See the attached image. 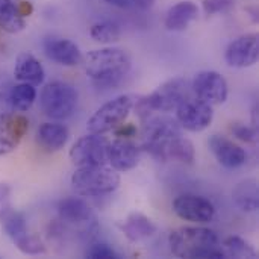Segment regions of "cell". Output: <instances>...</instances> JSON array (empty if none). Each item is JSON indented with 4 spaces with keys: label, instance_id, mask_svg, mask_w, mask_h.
<instances>
[{
    "label": "cell",
    "instance_id": "1",
    "mask_svg": "<svg viewBox=\"0 0 259 259\" xmlns=\"http://www.w3.org/2000/svg\"><path fill=\"white\" fill-rule=\"evenodd\" d=\"M85 73L100 88L118 87L132 68L129 55L117 47L91 50L85 59Z\"/></svg>",
    "mask_w": 259,
    "mask_h": 259
},
{
    "label": "cell",
    "instance_id": "2",
    "mask_svg": "<svg viewBox=\"0 0 259 259\" xmlns=\"http://www.w3.org/2000/svg\"><path fill=\"white\" fill-rule=\"evenodd\" d=\"M170 250L178 258H226L219 246V235L206 228H179L170 234Z\"/></svg>",
    "mask_w": 259,
    "mask_h": 259
},
{
    "label": "cell",
    "instance_id": "3",
    "mask_svg": "<svg viewBox=\"0 0 259 259\" xmlns=\"http://www.w3.org/2000/svg\"><path fill=\"white\" fill-rule=\"evenodd\" d=\"M191 96H194L191 82L185 77H175L162 83L152 94L134 102V108L140 120H143L155 112H175L179 108V105L184 103Z\"/></svg>",
    "mask_w": 259,
    "mask_h": 259
},
{
    "label": "cell",
    "instance_id": "4",
    "mask_svg": "<svg viewBox=\"0 0 259 259\" xmlns=\"http://www.w3.org/2000/svg\"><path fill=\"white\" fill-rule=\"evenodd\" d=\"M143 123V150L158 161H162L165 146L182 135V127L176 118L164 112H155L141 120Z\"/></svg>",
    "mask_w": 259,
    "mask_h": 259
},
{
    "label": "cell",
    "instance_id": "5",
    "mask_svg": "<svg viewBox=\"0 0 259 259\" xmlns=\"http://www.w3.org/2000/svg\"><path fill=\"white\" fill-rule=\"evenodd\" d=\"M71 185L79 196H105L118 188L120 175L112 167H106V164L77 167L71 176Z\"/></svg>",
    "mask_w": 259,
    "mask_h": 259
},
{
    "label": "cell",
    "instance_id": "6",
    "mask_svg": "<svg viewBox=\"0 0 259 259\" xmlns=\"http://www.w3.org/2000/svg\"><path fill=\"white\" fill-rule=\"evenodd\" d=\"M77 91L65 82H50L39 94L42 112L52 120H65L73 115L77 106Z\"/></svg>",
    "mask_w": 259,
    "mask_h": 259
},
{
    "label": "cell",
    "instance_id": "7",
    "mask_svg": "<svg viewBox=\"0 0 259 259\" xmlns=\"http://www.w3.org/2000/svg\"><path fill=\"white\" fill-rule=\"evenodd\" d=\"M134 99L131 96H118L103 106H100L94 115L88 120L87 129L91 134H106L115 131L127 118L134 109Z\"/></svg>",
    "mask_w": 259,
    "mask_h": 259
},
{
    "label": "cell",
    "instance_id": "8",
    "mask_svg": "<svg viewBox=\"0 0 259 259\" xmlns=\"http://www.w3.org/2000/svg\"><path fill=\"white\" fill-rule=\"evenodd\" d=\"M3 225L5 234L12 240V243L17 246V249L24 255H41L46 253L44 243L36 237L29 234L26 219L20 212H14L12 209L6 212L0 219Z\"/></svg>",
    "mask_w": 259,
    "mask_h": 259
},
{
    "label": "cell",
    "instance_id": "9",
    "mask_svg": "<svg viewBox=\"0 0 259 259\" xmlns=\"http://www.w3.org/2000/svg\"><path fill=\"white\" fill-rule=\"evenodd\" d=\"M108 140L102 134L79 138L70 149V159L76 167L103 165L108 162Z\"/></svg>",
    "mask_w": 259,
    "mask_h": 259
},
{
    "label": "cell",
    "instance_id": "10",
    "mask_svg": "<svg viewBox=\"0 0 259 259\" xmlns=\"http://www.w3.org/2000/svg\"><path fill=\"white\" fill-rule=\"evenodd\" d=\"M191 88L193 94L197 99L203 100L211 106L225 103L229 96V87L226 79L220 73L212 70L197 73L191 82Z\"/></svg>",
    "mask_w": 259,
    "mask_h": 259
},
{
    "label": "cell",
    "instance_id": "11",
    "mask_svg": "<svg viewBox=\"0 0 259 259\" xmlns=\"http://www.w3.org/2000/svg\"><path fill=\"white\" fill-rule=\"evenodd\" d=\"M175 112H176V120L181 124V127L188 132L205 131L206 127H209L214 118L212 106L197 99L196 96H191L184 103H181Z\"/></svg>",
    "mask_w": 259,
    "mask_h": 259
},
{
    "label": "cell",
    "instance_id": "12",
    "mask_svg": "<svg viewBox=\"0 0 259 259\" xmlns=\"http://www.w3.org/2000/svg\"><path fill=\"white\" fill-rule=\"evenodd\" d=\"M173 211L179 219L199 225L209 223L215 217V206L212 202L196 194H182L176 197L173 202Z\"/></svg>",
    "mask_w": 259,
    "mask_h": 259
},
{
    "label": "cell",
    "instance_id": "13",
    "mask_svg": "<svg viewBox=\"0 0 259 259\" xmlns=\"http://www.w3.org/2000/svg\"><path fill=\"white\" fill-rule=\"evenodd\" d=\"M259 36L258 33H246L235 38L225 52V59L229 67L247 68L258 62Z\"/></svg>",
    "mask_w": 259,
    "mask_h": 259
},
{
    "label": "cell",
    "instance_id": "14",
    "mask_svg": "<svg viewBox=\"0 0 259 259\" xmlns=\"http://www.w3.org/2000/svg\"><path fill=\"white\" fill-rule=\"evenodd\" d=\"M59 220L73 228H80L90 231L96 228V215L91 206L79 197H67L58 205Z\"/></svg>",
    "mask_w": 259,
    "mask_h": 259
},
{
    "label": "cell",
    "instance_id": "15",
    "mask_svg": "<svg viewBox=\"0 0 259 259\" xmlns=\"http://www.w3.org/2000/svg\"><path fill=\"white\" fill-rule=\"evenodd\" d=\"M141 149L126 138H117L108 143V162L117 171H129L140 162Z\"/></svg>",
    "mask_w": 259,
    "mask_h": 259
},
{
    "label": "cell",
    "instance_id": "16",
    "mask_svg": "<svg viewBox=\"0 0 259 259\" xmlns=\"http://www.w3.org/2000/svg\"><path fill=\"white\" fill-rule=\"evenodd\" d=\"M208 146L212 155L215 156V159L219 161V164H222L226 168L232 170L246 164L247 159L246 150L223 135H217V134L211 135L208 140Z\"/></svg>",
    "mask_w": 259,
    "mask_h": 259
},
{
    "label": "cell",
    "instance_id": "17",
    "mask_svg": "<svg viewBox=\"0 0 259 259\" xmlns=\"http://www.w3.org/2000/svg\"><path fill=\"white\" fill-rule=\"evenodd\" d=\"M42 47L49 59L64 67H76L82 62L80 49L76 46V42L67 38H46Z\"/></svg>",
    "mask_w": 259,
    "mask_h": 259
},
{
    "label": "cell",
    "instance_id": "18",
    "mask_svg": "<svg viewBox=\"0 0 259 259\" xmlns=\"http://www.w3.org/2000/svg\"><path fill=\"white\" fill-rule=\"evenodd\" d=\"M199 17V6L191 0H182L173 5L164 20V26L171 32H182L190 27V24L197 20Z\"/></svg>",
    "mask_w": 259,
    "mask_h": 259
},
{
    "label": "cell",
    "instance_id": "19",
    "mask_svg": "<svg viewBox=\"0 0 259 259\" xmlns=\"http://www.w3.org/2000/svg\"><path fill=\"white\" fill-rule=\"evenodd\" d=\"M14 77L20 82H26V83L36 87L44 82L46 73H44L41 62L32 53L23 52L15 59Z\"/></svg>",
    "mask_w": 259,
    "mask_h": 259
},
{
    "label": "cell",
    "instance_id": "20",
    "mask_svg": "<svg viewBox=\"0 0 259 259\" xmlns=\"http://www.w3.org/2000/svg\"><path fill=\"white\" fill-rule=\"evenodd\" d=\"M68 137V129L59 123H42L36 129V141L47 152H58L64 149Z\"/></svg>",
    "mask_w": 259,
    "mask_h": 259
},
{
    "label": "cell",
    "instance_id": "21",
    "mask_svg": "<svg viewBox=\"0 0 259 259\" xmlns=\"http://www.w3.org/2000/svg\"><path fill=\"white\" fill-rule=\"evenodd\" d=\"M121 232L124 234V237L132 241V243H138L143 240L150 238L152 235H155L156 232V226L153 225V222L146 217L141 212H134L131 214L126 222L121 225Z\"/></svg>",
    "mask_w": 259,
    "mask_h": 259
},
{
    "label": "cell",
    "instance_id": "22",
    "mask_svg": "<svg viewBox=\"0 0 259 259\" xmlns=\"http://www.w3.org/2000/svg\"><path fill=\"white\" fill-rule=\"evenodd\" d=\"M232 199L243 212H256L259 209L258 181L246 179L238 182L232 191Z\"/></svg>",
    "mask_w": 259,
    "mask_h": 259
},
{
    "label": "cell",
    "instance_id": "23",
    "mask_svg": "<svg viewBox=\"0 0 259 259\" xmlns=\"http://www.w3.org/2000/svg\"><path fill=\"white\" fill-rule=\"evenodd\" d=\"M24 27L26 20L18 3L14 0H0V30L6 33H18Z\"/></svg>",
    "mask_w": 259,
    "mask_h": 259
},
{
    "label": "cell",
    "instance_id": "24",
    "mask_svg": "<svg viewBox=\"0 0 259 259\" xmlns=\"http://www.w3.org/2000/svg\"><path fill=\"white\" fill-rule=\"evenodd\" d=\"M194 158H196L194 144L188 138H185L182 135L173 138L165 146L164 153H162V162L179 161V162H184V164H193Z\"/></svg>",
    "mask_w": 259,
    "mask_h": 259
},
{
    "label": "cell",
    "instance_id": "25",
    "mask_svg": "<svg viewBox=\"0 0 259 259\" xmlns=\"http://www.w3.org/2000/svg\"><path fill=\"white\" fill-rule=\"evenodd\" d=\"M90 35L94 41L102 44H111L117 42L121 36L120 26L109 18H100L94 21L90 27Z\"/></svg>",
    "mask_w": 259,
    "mask_h": 259
},
{
    "label": "cell",
    "instance_id": "26",
    "mask_svg": "<svg viewBox=\"0 0 259 259\" xmlns=\"http://www.w3.org/2000/svg\"><path fill=\"white\" fill-rule=\"evenodd\" d=\"M36 100V90L35 85L21 82L18 85L12 87L11 91V102H12V108L14 111L18 112H26L32 108V105Z\"/></svg>",
    "mask_w": 259,
    "mask_h": 259
},
{
    "label": "cell",
    "instance_id": "27",
    "mask_svg": "<svg viewBox=\"0 0 259 259\" xmlns=\"http://www.w3.org/2000/svg\"><path fill=\"white\" fill-rule=\"evenodd\" d=\"M223 252L226 255V258H256V250L253 249V246H250V243H247L244 238L241 237H229L223 241Z\"/></svg>",
    "mask_w": 259,
    "mask_h": 259
},
{
    "label": "cell",
    "instance_id": "28",
    "mask_svg": "<svg viewBox=\"0 0 259 259\" xmlns=\"http://www.w3.org/2000/svg\"><path fill=\"white\" fill-rule=\"evenodd\" d=\"M12 80L6 73H0V121H6L14 115V108L11 102Z\"/></svg>",
    "mask_w": 259,
    "mask_h": 259
},
{
    "label": "cell",
    "instance_id": "29",
    "mask_svg": "<svg viewBox=\"0 0 259 259\" xmlns=\"http://www.w3.org/2000/svg\"><path fill=\"white\" fill-rule=\"evenodd\" d=\"M18 143H20V140L11 131L9 124H8V120L0 121V155L12 153L17 149Z\"/></svg>",
    "mask_w": 259,
    "mask_h": 259
},
{
    "label": "cell",
    "instance_id": "30",
    "mask_svg": "<svg viewBox=\"0 0 259 259\" xmlns=\"http://www.w3.org/2000/svg\"><path fill=\"white\" fill-rule=\"evenodd\" d=\"M231 132L234 134V137H237L238 140L244 143L255 144L258 141V129H255L253 126H249L244 123H232Z\"/></svg>",
    "mask_w": 259,
    "mask_h": 259
},
{
    "label": "cell",
    "instance_id": "31",
    "mask_svg": "<svg viewBox=\"0 0 259 259\" xmlns=\"http://www.w3.org/2000/svg\"><path fill=\"white\" fill-rule=\"evenodd\" d=\"M87 258L91 259H118L120 255L106 243H96L87 250Z\"/></svg>",
    "mask_w": 259,
    "mask_h": 259
},
{
    "label": "cell",
    "instance_id": "32",
    "mask_svg": "<svg viewBox=\"0 0 259 259\" xmlns=\"http://www.w3.org/2000/svg\"><path fill=\"white\" fill-rule=\"evenodd\" d=\"M202 8L206 15L228 12L234 8V0H202Z\"/></svg>",
    "mask_w": 259,
    "mask_h": 259
},
{
    "label": "cell",
    "instance_id": "33",
    "mask_svg": "<svg viewBox=\"0 0 259 259\" xmlns=\"http://www.w3.org/2000/svg\"><path fill=\"white\" fill-rule=\"evenodd\" d=\"M11 211V188L6 184H0V219Z\"/></svg>",
    "mask_w": 259,
    "mask_h": 259
},
{
    "label": "cell",
    "instance_id": "34",
    "mask_svg": "<svg viewBox=\"0 0 259 259\" xmlns=\"http://www.w3.org/2000/svg\"><path fill=\"white\" fill-rule=\"evenodd\" d=\"M105 2L118 9H129L132 6V0H105Z\"/></svg>",
    "mask_w": 259,
    "mask_h": 259
},
{
    "label": "cell",
    "instance_id": "35",
    "mask_svg": "<svg viewBox=\"0 0 259 259\" xmlns=\"http://www.w3.org/2000/svg\"><path fill=\"white\" fill-rule=\"evenodd\" d=\"M155 2L156 0H132V5H135L138 9L146 11V9H150L155 5Z\"/></svg>",
    "mask_w": 259,
    "mask_h": 259
},
{
    "label": "cell",
    "instance_id": "36",
    "mask_svg": "<svg viewBox=\"0 0 259 259\" xmlns=\"http://www.w3.org/2000/svg\"><path fill=\"white\" fill-rule=\"evenodd\" d=\"M120 127V126H118ZM115 134H117V137H132L134 134H135V127L132 126V124H127V127H120V129H117L115 131Z\"/></svg>",
    "mask_w": 259,
    "mask_h": 259
}]
</instances>
